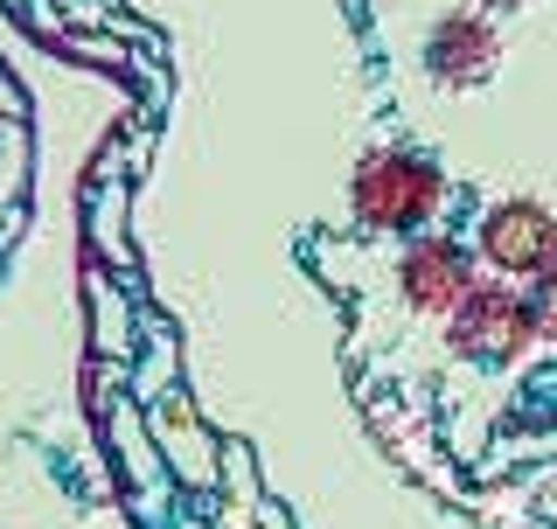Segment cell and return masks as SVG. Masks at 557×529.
Returning a JSON list of instances; mask_svg holds the SVG:
<instances>
[{
	"label": "cell",
	"instance_id": "6",
	"mask_svg": "<svg viewBox=\"0 0 557 529\" xmlns=\"http://www.w3.org/2000/svg\"><path fill=\"white\" fill-rule=\"evenodd\" d=\"M522 299H530L536 342H557V264H544L536 279H522Z\"/></svg>",
	"mask_w": 557,
	"mask_h": 529
},
{
	"label": "cell",
	"instance_id": "5",
	"mask_svg": "<svg viewBox=\"0 0 557 529\" xmlns=\"http://www.w3.org/2000/svg\"><path fill=\"white\" fill-rule=\"evenodd\" d=\"M425 84H440V91H487L495 84V70H502V28H495V14H481V8H453L440 14V22L425 28Z\"/></svg>",
	"mask_w": 557,
	"mask_h": 529
},
{
	"label": "cell",
	"instance_id": "4",
	"mask_svg": "<svg viewBox=\"0 0 557 529\" xmlns=\"http://www.w3.org/2000/svg\"><path fill=\"white\" fill-rule=\"evenodd\" d=\"M474 279H481V258H474L467 237L425 231L397 258V299H405V313H418V321H446V313L474 293Z\"/></svg>",
	"mask_w": 557,
	"mask_h": 529
},
{
	"label": "cell",
	"instance_id": "7",
	"mask_svg": "<svg viewBox=\"0 0 557 529\" xmlns=\"http://www.w3.org/2000/svg\"><path fill=\"white\" fill-rule=\"evenodd\" d=\"M474 8H481V14H530L536 0H474Z\"/></svg>",
	"mask_w": 557,
	"mask_h": 529
},
{
	"label": "cell",
	"instance_id": "1",
	"mask_svg": "<svg viewBox=\"0 0 557 529\" xmlns=\"http://www.w3.org/2000/svg\"><path fill=\"white\" fill-rule=\"evenodd\" d=\"M446 202H453L446 168L411 147H376L348 174V217L370 237H418L446 217Z\"/></svg>",
	"mask_w": 557,
	"mask_h": 529
},
{
	"label": "cell",
	"instance_id": "3",
	"mask_svg": "<svg viewBox=\"0 0 557 529\" xmlns=\"http://www.w3.org/2000/svg\"><path fill=\"white\" fill-rule=\"evenodd\" d=\"M474 258L502 279H536L544 264H557V209L530 202V196H509V202H487L474 217Z\"/></svg>",
	"mask_w": 557,
	"mask_h": 529
},
{
	"label": "cell",
	"instance_id": "2",
	"mask_svg": "<svg viewBox=\"0 0 557 529\" xmlns=\"http://www.w3.org/2000/svg\"><path fill=\"white\" fill-rule=\"evenodd\" d=\"M446 348L460 362H487V369H509L536 348V321H530V299H522L516 279L487 272L474 279V293L446 313Z\"/></svg>",
	"mask_w": 557,
	"mask_h": 529
}]
</instances>
